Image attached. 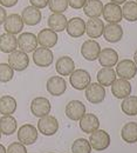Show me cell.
<instances>
[{"label": "cell", "mask_w": 137, "mask_h": 153, "mask_svg": "<svg viewBox=\"0 0 137 153\" xmlns=\"http://www.w3.org/2000/svg\"><path fill=\"white\" fill-rule=\"evenodd\" d=\"M0 153H6V147L0 144Z\"/></svg>", "instance_id": "7bdbcfd3"}, {"label": "cell", "mask_w": 137, "mask_h": 153, "mask_svg": "<svg viewBox=\"0 0 137 153\" xmlns=\"http://www.w3.org/2000/svg\"><path fill=\"white\" fill-rule=\"evenodd\" d=\"M122 17L125 20L134 22L137 21V2L136 1H125L122 7Z\"/></svg>", "instance_id": "1f68e13d"}, {"label": "cell", "mask_w": 137, "mask_h": 153, "mask_svg": "<svg viewBox=\"0 0 137 153\" xmlns=\"http://www.w3.org/2000/svg\"><path fill=\"white\" fill-rule=\"evenodd\" d=\"M86 98L90 104H100L105 98V88L98 82H90L86 87Z\"/></svg>", "instance_id": "8992f818"}, {"label": "cell", "mask_w": 137, "mask_h": 153, "mask_svg": "<svg viewBox=\"0 0 137 153\" xmlns=\"http://www.w3.org/2000/svg\"><path fill=\"white\" fill-rule=\"evenodd\" d=\"M49 8L53 13H63L68 8V0H49Z\"/></svg>", "instance_id": "d590c367"}, {"label": "cell", "mask_w": 137, "mask_h": 153, "mask_svg": "<svg viewBox=\"0 0 137 153\" xmlns=\"http://www.w3.org/2000/svg\"><path fill=\"white\" fill-rule=\"evenodd\" d=\"M46 88H47L48 93H51L52 96L54 97L62 96L66 92V90H67V82L63 79V76H53L47 80Z\"/></svg>", "instance_id": "7c38bea8"}, {"label": "cell", "mask_w": 137, "mask_h": 153, "mask_svg": "<svg viewBox=\"0 0 137 153\" xmlns=\"http://www.w3.org/2000/svg\"><path fill=\"white\" fill-rule=\"evenodd\" d=\"M18 139L25 146L34 144L38 139V128L34 125H31V124L22 125L18 131Z\"/></svg>", "instance_id": "9c48e42d"}, {"label": "cell", "mask_w": 137, "mask_h": 153, "mask_svg": "<svg viewBox=\"0 0 137 153\" xmlns=\"http://www.w3.org/2000/svg\"><path fill=\"white\" fill-rule=\"evenodd\" d=\"M53 52L51 48L39 47L33 52V61L39 67H49L53 64Z\"/></svg>", "instance_id": "30bf717a"}, {"label": "cell", "mask_w": 137, "mask_h": 153, "mask_svg": "<svg viewBox=\"0 0 137 153\" xmlns=\"http://www.w3.org/2000/svg\"><path fill=\"white\" fill-rule=\"evenodd\" d=\"M113 4H116V5H122V4H124L125 1H128V0H110Z\"/></svg>", "instance_id": "b9f144b4"}, {"label": "cell", "mask_w": 137, "mask_h": 153, "mask_svg": "<svg viewBox=\"0 0 137 153\" xmlns=\"http://www.w3.org/2000/svg\"><path fill=\"white\" fill-rule=\"evenodd\" d=\"M82 8L88 18H100L103 11V4L101 0H87Z\"/></svg>", "instance_id": "484cf974"}, {"label": "cell", "mask_w": 137, "mask_h": 153, "mask_svg": "<svg viewBox=\"0 0 137 153\" xmlns=\"http://www.w3.org/2000/svg\"><path fill=\"white\" fill-rule=\"evenodd\" d=\"M18 123L13 115H2L0 118V132L5 135H12L15 133Z\"/></svg>", "instance_id": "83f0119b"}, {"label": "cell", "mask_w": 137, "mask_h": 153, "mask_svg": "<svg viewBox=\"0 0 137 153\" xmlns=\"http://www.w3.org/2000/svg\"><path fill=\"white\" fill-rule=\"evenodd\" d=\"M69 82L72 87H74L75 90H78V91L86 90V87L92 82V76L88 71L78 68V70H74L69 76Z\"/></svg>", "instance_id": "6da1fadb"}, {"label": "cell", "mask_w": 137, "mask_h": 153, "mask_svg": "<svg viewBox=\"0 0 137 153\" xmlns=\"http://www.w3.org/2000/svg\"><path fill=\"white\" fill-rule=\"evenodd\" d=\"M8 65L13 68V71H18L22 72L25 71L28 65H29V58L27 56V53L22 52V51H14L12 53H10L8 56Z\"/></svg>", "instance_id": "277c9868"}, {"label": "cell", "mask_w": 137, "mask_h": 153, "mask_svg": "<svg viewBox=\"0 0 137 153\" xmlns=\"http://www.w3.org/2000/svg\"><path fill=\"white\" fill-rule=\"evenodd\" d=\"M66 31L72 38H80L86 33V22L82 18L78 17L72 18L67 22Z\"/></svg>", "instance_id": "e0dca14e"}, {"label": "cell", "mask_w": 137, "mask_h": 153, "mask_svg": "<svg viewBox=\"0 0 137 153\" xmlns=\"http://www.w3.org/2000/svg\"><path fill=\"white\" fill-rule=\"evenodd\" d=\"M89 143L95 151H104L110 146V135L103 130H96L90 134Z\"/></svg>", "instance_id": "7a4b0ae2"}, {"label": "cell", "mask_w": 137, "mask_h": 153, "mask_svg": "<svg viewBox=\"0 0 137 153\" xmlns=\"http://www.w3.org/2000/svg\"><path fill=\"white\" fill-rule=\"evenodd\" d=\"M101 52V46L96 40L89 39L86 40L81 46V54L88 61H94L98 58V54Z\"/></svg>", "instance_id": "8fae6325"}, {"label": "cell", "mask_w": 137, "mask_h": 153, "mask_svg": "<svg viewBox=\"0 0 137 153\" xmlns=\"http://www.w3.org/2000/svg\"><path fill=\"white\" fill-rule=\"evenodd\" d=\"M38 38V44L41 45V47H46V48H53L56 42H58V33L54 32L51 28H43L39 32V34L37 36Z\"/></svg>", "instance_id": "ac0fdd59"}, {"label": "cell", "mask_w": 137, "mask_h": 153, "mask_svg": "<svg viewBox=\"0 0 137 153\" xmlns=\"http://www.w3.org/2000/svg\"><path fill=\"white\" fill-rule=\"evenodd\" d=\"M23 20L21 18V16L17 13H12L10 16L6 17V20L4 22V28L6 31V33L10 34H18L23 30Z\"/></svg>", "instance_id": "4fadbf2b"}, {"label": "cell", "mask_w": 137, "mask_h": 153, "mask_svg": "<svg viewBox=\"0 0 137 153\" xmlns=\"http://www.w3.org/2000/svg\"><path fill=\"white\" fill-rule=\"evenodd\" d=\"M52 106L47 98L45 97H37L31 102V112L34 117L42 118L45 115H48L51 113Z\"/></svg>", "instance_id": "52a82bcc"}, {"label": "cell", "mask_w": 137, "mask_h": 153, "mask_svg": "<svg viewBox=\"0 0 137 153\" xmlns=\"http://www.w3.org/2000/svg\"><path fill=\"white\" fill-rule=\"evenodd\" d=\"M111 93L117 99H124L131 93V84L125 79H116L111 85Z\"/></svg>", "instance_id": "d6986e66"}, {"label": "cell", "mask_w": 137, "mask_h": 153, "mask_svg": "<svg viewBox=\"0 0 137 153\" xmlns=\"http://www.w3.org/2000/svg\"><path fill=\"white\" fill-rule=\"evenodd\" d=\"M68 20L63 16V13H52L48 17V26L54 32H62L67 27Z\"/></svg>", "instance_id": "4316f807"}, {"label": "cell", "mask_w": 137, "mask_h": 153, "mask_svg": "<svg viewBox=\"0 0 137 153\" xmlns=\"http://www.w3.org/2000/svg\"><path fill=\"white\" fill-rule=\"evenodd\" d=\"M116 80V72L111 67H103L97 72V81L102 86H111Z\"/></svg>", "instance_id": "4dcf8cb0"}, {"label": "cell", "mask_w": 137, "mask_h": 153, "mask_svg": "<svg viewBox=\"0 0 137 153\" xmlns=\"http://www.w3.org/2000/svg\"><path fill=\"white\" fill-rule=\"evenodd\" d=\"M55 70L61 76H70L72 72L75 70L74 60L70 57H67V56L59 58L56 60V64H55Z\"/></svg>", "instance_id": "cb8c5ba5"}, {"label": "cell", "mask_w": 137, "mask_h": 153, "mask_svg": "<svg viewBox=\"0 0 137 153\" xmlns=\"http://www.w3.org/2000/svg\"><path fill=\"white\" fill-rule=\"evenodd\" d=\"M6 153H27L26 146L21 143H12L6 149Z\"/></svg>", "instance_id": "8d00e7d4"}, {"label": "cell", "mask_w": 137, "mask_h": 153, "mask_svg": "<svg viewBox=\"0 0 137 153\" xmlns=\"http://www.w3.org/2000/svg\"><path fill=\"white\" fill-rule=\"evenodd\" d=\"M134 62H135V65L137 66V50L135 51V53H134Z\"/></svg>", "instance_id": "ee69618b"}, {"label": "cell", "mask_w": 137, "mask_h": 153, "mask_svg": "<svg viewBox=\"0 0 137 153\" xmlns=\"http://www.w3.org/2000/svg\"><path fill=\"white\" fill-rule=\"evenodd\" d=\"M122 139L128 144H135L137 143V123H128L122 127L121 131Z\"/></svg>", "instance_id": "f546056e"}, {"label": "cell", "mask_w": 137, "mask_h": 153, "mask_svg": "<svg viewBox=\"0 0 137 153\" xmlns=\"http://www.w3.org/2000/svg\"><path fill=\"white\" fill-rule=\"evenodd\" d=\"M21 18L23 20V24H26L28 26H35L41 21L42 14H41V11L39 8L33 7V6H27L22 10Z\"/></svg>", "instance_id": "ffe728a7"}, {"label": "cell", "mask_w": 137, "mask_h": 153, "mask_svg": "<svg viewBox=\"0 0 137 153\" xmlns=\"http://www.w3.org/2000/svg\"><path fill=\"white\" fill-rule=\"evenodd\" d=\"M6 17H7L6 10H5L2 6H0V25H2V24L5 22V20H6Z\"/></svg>", "instance_id": "60d3db41"}, {"label": "cell", "mask_w": 137, "mask_h": 153, "mask_svg": "<svg viewBox=\"0 0 137 153\" xmlns=\"http://www.w3.org/2000/svg\"><path fill=\"white\" fill-rule=\"evenodd\" d=\"M17 100L12 96H4L0 98V114L12 115L17 111Z\"/></svg>", "instance_id": "f1b7e54d"}, {"label": "cell", "mask_w": 137, "mask_h": 153, "mask_svg": "<svg viewBox=\"0 0 137 153\" xmlns=\"http://www.w3.org/2000/svg\"><path fill=\"white\" fill-rule=\"evenodd\" d=\"M136 2H137V0H136Z\"/></svg>", "instance_id": "bcb514c9"}, {"label": "cell", "mask_w": 137, "mask_h": 153, "mask_svg": "<svg viewBox=\"0 0 137 153\" xmlns=\"http://www.w3.org/2000/svg\"><path fill=\"white\" fill-rule=\"evenodd\" d=\"M104 24L100 18H89L86 22V33L90 39H97L103 34Z\"/></svg>", "instance_id": "44dd1931"}, {"label": "cell", "mask_w": 137, "mask_h": 153, "mask_svg": "<svg viewBox=\"0 0 137 153\" xmlns=\"http://www.w3.org/2000/svg\"><path fill=\"white\" fill-rule=\"evenodd\" d=\"M121 108L127 115H137V97L129 96L123 99Z\"/></svg>", "instance_id": "d6a6232c"}, {"label": "cell", "mask_w": 137, "mask_h": 153, "mask_svg": "<svg viewBox=\"0 0 137 153\" xmlns=\"http://www.w3.org/2000/svg\"><path fill=\"white\" fill-rule=\"evenodd\" d=\"M72 153H92V146L89 140L84 138L76 139L72 145Z\"/></svg>", "instance_id": "836d02e7"}, {"label": "cell", "mask_w": 137, "mask_h": 153, "mask_svg": "<svg viewBox=\"0 0 137 153\" xmlns=\"http://www.w3.org/2000/svg\"><path fill=\"white\" fill-rule=\"evenodd\" d=\"M64 112H66V115H67L70 120L78 121V120H80V119L83 117V114L86 113V106H84V104H83L82 101H80V100H72V101H69V102L66 105Z\"/></svg>", "instance_id": "9a60e30c"}, {"label": "cell", "mask_w": 137, "mask_h": 153, "mask_svg": "<svg viewBox=\"0 0 137 153\" xmlns=\"http://www.w3.org/2000/svg\"><path fill=\"white\" fill-rule=\"evenodd\" d=\"M29 2H31V6L40 10V8H45L48 5L49 0H29Z\"/></svg>", "instance_id": "f35d334b"}, {"label": "cell", "mask_w": 137, "mask_h": 153, "mask_svg": "<svg viewBox=\"0 0 137 153\" xmlns=\"http://www.w3.org/2000/svg\"><path fill=\"white\" fill-rule=\"evenodd\" d=\"M87 0H68V5L72 7V8H75V10H80L84 6Z\"/></svg>", "instance_id": "74e56055"}, {"label": "cell", "mask_w": 137, "mask_h": 153, "mask_svg": "<svg viewBox=\"0 0 137 153\" xmlns=\"http://www.w3.org/2000/svg\"><path fill=\"white\" fill-rule=\"evenodd\" d=\"M38 130L43 135H54L59 131V121L53 115H45L40 118L38 121Z\"/></svg>", "instance_id": "3957f363"}, {"label": "cell", "mask_w": 137, "mask_h": 153, "mask_svg": "<svg viewBox=\"0 0 137 153\" xmlns=\"http://www.w3.org/2000/svg\"><path fill=\"white\" fill-rule=\"evenodd\" d=\"M100 65L103 67H114L118 62V53L114 48H103L98 54Z\"/></svg>", "instance_id": "7402d4cb"}, {"label": "cell", "mask_w": 137, "mask_h": 153, "mask_svg": "<svg viewBox=\"0 0 137 153\" xmlns=\"http://www.w3.org/2000/svg\"><path fill=\"white\" fill-rule=\"evenodd\" d=\"M0 138H1V132H0Z\"/></svg>", "instance_id": "f6af8a7d"}, {"label": "cell", "mask_w": 137, "mask_h": 153, "mask_svg": "<svg viewBox=\"0 0 137 153\" xmlns=\"http://www.w3.org/2000/svg\"><path fill=\"white\" fill-rule=\"evenodd\" d=\"M102 14L104 20L108 21V24H118L123 18L122 8L119 7V5L113 4V2H108L107 5L103 6Z\"/></svg>", "instance_id": "5bb4252c"}, {"label": "cell", "mask_w": 137, "mask_h": 153, "mask_svg": "<svg viewBox=\"0 0 137 153\" xmlns=\"http://www.w3.org/2000/svg\"><path fill=\"white\" fill-rule=\"evenodd\" d=\"M18 47L25 53H32L38 48V38L32 32L21 33L18 38Z\"/></svg>", "instance_id": "ba28073f"}, {"label": "cell", "mask_w": 137, "mask_h": 153, "mask_svg": "<svg viewBox=\"0 0 137 153\" xmlns=\"http://www.w3.org/2000/svg\"><path fill=\"white\" fill-rule=\"evenodd\" d=\"M18 1H19V0H0V4H1L2 7L10 8V7L15 6V5L18 4Z\"/></svg>", "instance_id": "ab89813d"}, {"label": "cell", "mask_w": 137, "mask_h": 153, "mask_svg": "<svg viewBox=\"0 0 137 153\" xmlns=\"http://www.w3.org/2000/svg\"><path fill=\"white\" fill-rule=\"evenodd\" d=\"M115 72L121 79L130 80V79L135 78V76L137 74V66L133 60L123 59L116 64V71Z\"/></svg>", "instance_id": "5b68a950"}, {"label": "cell", "mask_w": 137, "mask_h": 153, "mask_svg": "<svg viewBox=\"0 0 137 153\" xmlns=\"http://www.w3.org/2000/svg\"><path fill=\"white\" fill-rule=\"evenodd\" d=\"M78 121H80L81 131H83L87 134H92L100 128V120L93 113H84Z\"/></svg>", "instance_id": "2e32d148"}, {"label": "cell", "mask_w": 137, "mask_h": 153, "mask_svg": "<svg viewBox=\"0 0 137 153\" xmlns=\"http://www.w3.org/2000/svg\"><path fill=\"white\" fill-rule=\"evenodd\" d=\"M102 36L109 42H118L123 37V28L119 24H108L107 26H104Z\"/></svg>", "instance_id": "603a6c76"}, {"label": "cell", "mask_w": 137, "mask_h": 153, "mask_svg": "<svg viewBox=\"0 0 137 153\" xmlns=\"http://www.w3.org/2000/svg\"><path fill=\"white\" fill-rule=\"evenodd\" d=\"M18 48V38L14 34L2 33L0 36V51L4 53H12Z\"/></svg>", "instance_id": "d4e9b609"}, {"label": "cell", "mask_w": 137, "mask_h": 153, "mask_svg": "<svg viewBox=\"0 0 137 153\" xmlns=\"http://www.w3.org/2000/svg\"><path fill=\"white\" fill-rule=\"evenodd\" d=\"M14 71L8 64H0V82H8L13 79Z\"/></svg>", "instance_id": "e575fe53"}]
</instances>
